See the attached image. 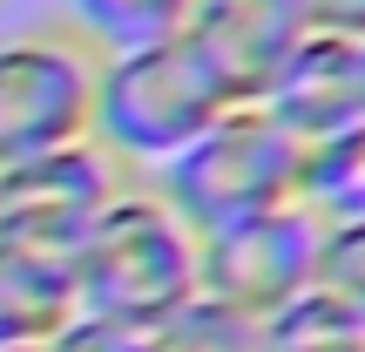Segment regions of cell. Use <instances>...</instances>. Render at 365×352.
Returning <instances> with one entry per match:
<instances>
[{
  "label": "cell",
  "mask_w": 365,
  "mask_h": 352,
  "mask_svg": "<svg viewBox=\"0 0 365 352\" xmlns=\"http://www.w3.org/2000/svg\"><path fill=\"white\" fill-rule=\"evenodd\" d=\"M196 251L203 237L156 196V183H129L75 251L81 318H108L129 332H156L170 312L196 298Z\"/></svg>",
  "instance_id": "1"
},
{
  "label": "cell",
  "mask_w": 365,
  "mask_h": 352,
  "mask_svg": "<svg viewBox=\"0 0 365 352\" xmlns=\"http://www.w3.org/2000/svg\"><path fill=\"white\" fill-rule=\"evenodd\" d=\"M304 143L271 122V109H223L182 156H170L156 176V196L190 223L196 237L223 223L264 217L277 203H298Z\"/></svg>",
  "instance_id": "2"
},
{
  "label": "cell",
  "mask_w": 365,
  "mask_h": 352,
  "mask_svg": "<svg viewBox=\"0 0 365 352\" xmlns=\"http://www.w3.org/2000/svg\"><path fill=\"white\" fill-rule=\"evenodd\" d=\"M223 109L230 102L203 75V61L170 34V41H149V48L102 54V75H95V129L88 136L122 170H163Z\"/></svg>",
  "instance_id": "3"
},
{
  "label": "cell",
  "mask_w": 365,
  "mask_h": 352,
  "mask_svg": "<svg viewBox=\"0 0 365 352\" xmlns=\"http://www.w3.org/2000/svg\"><path fill=\"white\" fill-rule=\"evenodd\" d=\"M95 75H102V48L81 41L68 21L0 41V170L88 143Z\"/></svg>",
  "instance_id": "4"
},
{
  "label": "cell",
  "mask_w": 365,
  "mask_h": 352,
  "mask_svg": "<svg viewBox=\"0 0 365 352\" xmlns=\"http://www.w3.org/2000/svg\"><path fill=\"white\" fill-rule=\"evenodd\" d=\"M129 183L135 176L95 136L68 143V149H48L34 163H14V170H0V244H14V251H27V258L75 278V251L88 237V223Z\"/></svg>",
  "instance_id": "5"
},
{
  "label": "cell",
  "mask_w": 365,
  "mask_h": 352,
  "mask_svg": "<svg viewBox=\"0 0 365 352\" xmlns=\"http://www.w3.org/2000/svg\"><path fill=\"white\" fill-rule=\"evenodd\" d=\"M318 237H325V217L304 203H277L264 217L223 223L196 251V298H217L230 312L271 326L277 312H291L312 291Z\"/></svg>",
  "instance_id": "6"
},
{
  "label": "cell",
  "mask_w": 365,
  "mask_h": 352,
  "mask_svg": "<svg viewBox=\"0 0 365 352\" xmlns=\"http://www.w3.org/2000/svg\"><path fill=\"white\" fill-rule=\"evenodd\" d=\"M304 34L312 27L298 0H190L176 27V41L203 61V75L230 109H257Z\"/></svg>",
  "instance_id": "7"
},
{
  "label": "cell",
  "mask_w": 365,
  "mask_h": 352,
  "mask_svg": "<svg viewBox=\"0 0 365 352\" xmlns=\"http://www.w3.org/2000/svg\"><path fill=\"white\" fill-rule=\"evenodd\" d=\"M257 109H271V122L284 136H298L304 149L359 129V122H365V61H359V41L304 34L298 54L284 61V75L271 81V95H264Z\"/></svg>",
  "instance_id": "8"
},
{
  "label": "cell",
  "mask_w": 365,
  "mask_h": 352,
  "mask_svg": "<svg viewBox=\"0 0 365 352\" xmlns=\"http://www.w3.org/2000/svg\"><path fill=\"white\" fill-rule=\"evenodd\" d=\"M81 318L75 278L0 244V346H54Z\"/></svg>",
  "instance_id": "9"
},
{
  "label": "cell",
  "mask_w": 365,
  "mask_h": 352,
  "mask_svg": "<svg viewBox=\"0 0 365 352\" xmlns=\"http://www.w3.org/2000/svg\"><path fill=\"white\" fill-rule=\"evenodd\" d=\"M298 203L318 210L325 223H365V122L318 143V149H304Z\"/></svg>",
  "instance_id": "10"
},
{
  "label": "cell",
  "mask_w": 365,
  "mask_h": 352,
  "mask_svg": "<svg viewBox=\"0 0 365 352\" xmlns=\"http://www.w3.org/2000/svg\"><path fill=\"white\" fill-rule=\"evenodd\" d=\"M182 14H190V0H68V27L81 41H95L102 54L170 41L182 27Z\"/></svg>",
  "instance_id": "11"
},
{
  "label": "cell",
  "mask_w": 365,
  "mask_h": 352,
  "mask_svg": "<svg viewBox=\"0 0 365 352\" xmlns=\"http://www.w3.org/2000/svg\"><path fill=\"white\" fill-rule=\"evenodd\" d=\"M149 352H277L264 318H244L217 298H190L149 332Z\"/></svg>",
  "instance_id": "12"
},
{
  "label": "cell",
  "mask_w": 365,
  "mask_h": 352,
  "mask_svg": "<svg viewBox=\"0 0 365 352\" xmlns=\"http://www.w3.org/2000/svg\"><path fill=\"white\" fill-rule=\"evenodd\" d=\"M312 298H325L339 318L365 326V223H325L318 237V271Z\"/></svg>",
  "instance_id": "13"
},
{
  "label": "cell",
  "mask_w": 365,
  "mask_h": 352,
  "mask_svg": "<svg viewBox=\"0 0 365 352\" xmlns=\"http://www.w3.org/2000/svg\"><path fill=\"white\" fill-rule=\"evenodd\" d=\"M271 339H277V352H365V326L339 318L325 298H312V291H304L291 312L271 318Z\"/></svg>",
  "instance_id": "14"
},
{
  "label": "cell",
  "mask_w": 365,
  "mask_h": 352,
  "mask_svg": "<svg viewBox=\"0 0 365 352\" xmlns=\"http://www.w3.org/2000/svg\"><path fill=\"white\" fill-rule=\"evenodd\" d=\"M54 352H149V332L108 326V318H75V326L54 339Z\"/></svg>",
  "instance_id": "15"
},
{
  "label": "cell",
  "mask_w": 365,
  "mask_h": 352,
  "mask_svg": "<svg viewBox=\"0 0 365 352\" xmlns=\"http://www.w3.org/2000/svg\"><path fill=\"white\" fill-rule=\"evenodd\" d=\"M312 34H339V41H365V0H298Z\"/></svg>",
  "instance_id": "16"
},
{
  "label": "cell",
  "mask_w": 365,
  "mask_h": 352,
  "mask_svg": "<svg viewBox=\"0 0 365 352\" xmlns=\"http://www.w3.org/2000/svg\"><path fill=\"white\" fill-rule=\"evenodd\" d=\"M0 352H54V346H0Z\"/></svg>",
  "instance_id": "17"
},
{
  "label": "cell",
  "mask_w": 365,
  "mask_h": 352,
  "mask_svg": "<svg viewBox=\"0 0 365 352\" xmlns=\"http://www.w3.org/2000/svg\"><path fill=\"white\" fill-rule=\"evenodd\" d=\"M359 61H365V41H359Z\"/></svg>",
  "instance_id": "18"
}]
</instances>
